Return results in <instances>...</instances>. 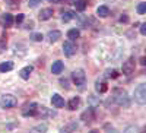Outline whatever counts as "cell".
I'll list each match as a JSON object with an SVG mask.
<instances>
[{
    "label": "cell",
    "instance_id": "obj_10",
    "mask_svg": "<svg viewBox=\"0 0 146 133\" xmlns=\"http://www.w3.org/2000/svg\"><path fill=\"white\" fill-rule=\"evenodd\" d=\"M53 9L51 7H45V9H41V12L38 13V19L40 21H48L50 18H53Z\"/></svg>",
    "mask_w": 146,
    "mask_h": 133
},
{
    "label": "cell",
    "instance_id": "obj_16",
    "mask_svg": "<svg viewBox=\"0 0 146 133\" xmlns=\"http://www.w3.org/2000/svg\"><path fill=\"white\" fill-rule=\"evenodd\" d=\"M47 38H48V41H50V43L53 44V43L58 41V38H62V32H60V31H57V29H54V31H50V32L47 34Z\"/></svg>",
    "mask_w": 146,
    "mask_h": 133
},
{
    "label": "cell",
    "instance_id": "obj_4",
    "mask_svg": "<svg viewBox=\"0 0 146 133\" xmlns=\"http://www.w3.org/2000/svg\"><path fill=\"white\" fill-rule=\"evenodd\" d=\"M135 101L140 105L146 104V83H140L135 89Z\"/></svg>",
    "mask_w": 146,
    "mask_h": 133
},
{
    "label": "cell",
    "instance_id": "obj_14",
    "mask_svg": "<svg viewBox=\"0 0 146 133\" xmlns=\"http://www.w3.org/2000/svg\"><path fill=\"white\" fill-rule=\"evenodd\" d=\"M79 129V123L76 122V120H73V122H70V123H67L66 126H63L62 129V132H67V133H70V132H76Z\"/></svg>",
    "mask_w": 146,
    "mask_h": 133
},
{
    "label": "cell",
    "instance_id": "obj_6",
    "mask_svg": "<svg viewBox=\"0 0 146 133\" xmlns=\"http://www.w3.org/2000/svg\"><path fill=\"white\" fill-rule=\"evenodd\" d=\"M36 111H38V104L29 102L22 108V116L23 117H34V116H36Z\"/></svg>",
    "mask_w": 146,
    "mask_h": 133
},
{
    "label": "cell",
    "instance_id": "obj_23",
    "mask_svg": "<svg viewBox=\"0 0 146 133\" xmlns=\"http://www.w3.org/2000/svg\"><path fill=\"white\" fill-rule=\"evenodd\" d=\"M3 23H5V27H6V28H10L12 25H13V16H12L10 13L3 15Z\"/></svg>",
    "mask_w": 146,
    "mask_h": 133
},
{
    "label": "cell",
    "instance_id": "obj_12",
    "mask_svg": "<svg viewBox=\"0 0 146 133\" xmlns=\"http://www.w3.org/2000/svg\"><path fill=\"white\" fill-rule=\"evenodd\" d=\"M32 70H34L32 66H25V67H22V69L19 70V76H21L23 80H28L29 76H31V73H32Z\"/></svg>",
    "mask_w": 146,
    "mask_h": 133
},
{
    "label": "cell",
    "instance_id": "obj_17",
    "mask_svg": "<svg viewBox=\"0 0 146 133\" xmlns=\"http://www.w3.org/2000/svg\"><path fill=\"white\" fill-rule=\"evenodd\" d=\"M79 105H80V98H79V96H73V98L69 101V104H67L70 111H75Z\"/></svg>",
    "mask_w": 146,
    "mask_h": 133
},
{
    "label": "cell",
    "instance_id": "obj_31",
    "mask_svg": "<svg viewBox=\"0 0 146 133\" xmlns=\"http://www.w3.org/2000/svg\"><path fill=\"white\" fill-rule=\"evenodd\" d=\"M60 85H62L64 89H69V82H67V79H60Z\"/></svg>",
    "mask_w": 146,
    "mask_h": 133
},
{
    "label": "cell",
    "instance_id": "obj_2",
    "mask_svg": "<svg viewBox=\"0 0 146 133\" xmlns=\"http://www.w3.org/2000/svg\"><path fill=\"white\" fill-rule=\"evenodd\" d=\"M72 80H73V83H75L76 86L82 88L85 83H86V73H85V70H83V69H76V70H73V73H72Z\"/></svg>",
    "mask_w": 146,
    "mask_h": 133
},
{
    "label": "cell",
    "instance_id": "obj_38",
    "mask_svg": "<svg viewBox=\"0 0 146 133\" xmlns=\"http://www.w3.org/2000/svg\"><path fill=\"white\" fill-rule=\"evenodd\" d=\"M75 2H78V0H70V3H75Z\"/></svg>",
    "mask_w": 146,
    "mask_h": 133
},
{
    "label": "cell",
    "instance_id": "obj_22",
    "mask_svg": "<svg viewBox=\"0 0 146 133\" xmlns=\"http://www.w3.org/2000/svg\"><path fill=\"white\" fill-rule=\"evenodd\" d=\"M73 5H75L78 12H83L85 9H86V6H88V2H86V0H78V2H75Z\"/></svg>",
    "mask_w": 146,
    "mask_h": 133
},
{
    "label": "cell",
    "instance_id": "obj_28",
    "mask_svg": "<svg viewBox=\"0 0 146 133\" xmlns=\"http://www.w3.org/2000/svg\"><path fill=\"white\" fill-rule=\"evenodd\" d=\"M78 21H79V23H80V27H85V28H88L89 22H91L88 18H82V16H79V18H78Z\"/></svg>",
    "mask_w": 146,
    "mask_h": 133
},
{
    "label": "cell",
    "instance_id": "obj_34",
    "mask_svg": "<svg viewBox=\"0 0 146 133\" xmlns=\"http://www.w3.org/2000/svg\"><path fill=\"white\" fill-rule=\"evenodd\" d=\"M120 22H129V16L127 15H123V16H120Z\"/></svg>",
    "mask_w": 146,
    "mask_h": 133
},
{
    "label": "cell",
    "instance_id": "obj_33",
    "mask_svg": "<svg viewBox=\"0 0 146 133\" xmlns=\"http://www.w3.org/2000/svg\"><path fill=\"white\" fill-rule=\"evenodd\" d=\"M140 34L146 35V23H140Z\"/></svg>",
    "mask_w": 146,
    "mask_h": 133
},
{
    "label": "cell",
    "instance_id": "obj_9",
    "mask_svg": "<svg viewBox=\"0 0 146 133\" xmlns=\"http://www.w3.org/2000/svg\"><path fill=\"white\" fill-rule=\"evenodd\" d=\"M63 53H64V56H67V57H72L73 54L76 53V44L73 43V41H66L64 44H63Z\"/></svg>",
    "mask_w": 146,
    "mask_h": 133
},
{
    "label": "cell",
    "instance_id": "obj_7",
    "mask_svg": "<svg viewBox=\"0 0 146 133\" xmlns=\"http://www.w3.org/2000/svg\"><path fill=\"white\" fill-rule=\"evenodd\" d=\"M36 116H40L41 118H53V117L57 116V111L51 110V108L40 107V105H38V111H36Z\"/></svg>",
    "mask_w": 146,
    "mask_h": 133
},
{
    "label": "cell",
    "instance_id": "obj_1",
    "mask_svg": "<svg viewBox=\"0 0 146 133\" xmlns=\"http://www.w3.org/2000/svg\"><path fill=\"white\" fill-rule=\"evenodd\" d=\"M114 101L120 107H129L130 105V96H129V94L124 89L115 88L114 89Z\"/></svg>",
    "mask_w": 146,
    "mask_h": 133
},
{
    "label": "cell",
    "instance_id": "obj_13",
    "mask_svg": "<svg viewBox=\"0 0 146 133\" xmlns=\"http://www.w3.org/2000/svg\"><path fill=\"white\" fill-rule=\"evenodd\" d=\"M63 70H64V65H63V62L57 60V62L53 63V66H51V73H53V75H60Z\"/></svg>",
    "mask_w": 146,
    "mask_h": 133
},
{
    "label": "cell",
    "instance_id": "obj_29",
    "mask_svg": "<svg viewBox=\"0 0 146 133\" xmlns=\"http://www.w3.org/2000/svg\"><path fill=\"white\" fill-rule=\"evenodd\" d=\"M107 78H113V79H115V78H118V72L115 70V69H111V70H107V75H105Z\"/></svg>",
    "mask_w": 146,
    "mask_h": 133
},
{
    "label": "cell",
    "instance_id": "obj_27",
    "mask_svg": "<svg viewBox=\"0 0 146 133\" xmlns=\"http://www.w3.org/2000/svg\"><path fill=\"white\" fill-rule=\"evenodd\" d=\"M31 38H32V41H42L44 40V35L41 32H34L31 35Z\"/></svg>",
    "mask_w": 146,
    "mask_h": 133
},
{
    "label": "cell",
    "instance_id": "obj_20",
    "mask_svg": "<svg viewBox=\"0 0 146 133\" xmlns=\"http://www.w3.org/2000/svg\"><path fill=\"white\" fill-rule=\"evenodd\" d=\"M96 15H98L100 18H107L110 15V9L107 6H100L98 9H96Z\"/></svg>",
    "mask_w": 146,
    "mask_h": 133
},
{
    "label": "cell",
    "instance_id": "obj_36",
    "mask_svg": "<svg viewBox=\"0 0 146 133\" xmlns=\"http://www.w3.org/2000/svg\"><path fill=\"white\" fill-rule=\"evenodd\" d=\"M48 2H51V3H60L62 0H48Z\"/></svg>",
    "mask_w": 146,
    "mask_h": 133
},
{
    "label": "cell",
    "instance_id": "obj_8",
    "mask_svg": "<svg viewBox=\"0 0 146 133\" xmlns=\"http://www.w3.org/2000/svg\"><path fill=\"white\" fill-rule=\"evenodd\" d=\"M80 120L85 123V124H91L94 120H95V113H94V108L91 107V108H88L86 111H83L82 114H80Z\"/></svg>",
    "mask_w": 146,
    "mask_h": 133
},
{
    "label": "cell",
    "instance_id": "obj_18",
    "mask_svg": "<svg viewBox=\"0 0 146 133\" xmlns=\"http://www.w3.org/2000/svg\"><path fill=\"white\" fill-rule=\"evenodd\" d=\"M75 18H76V13L72 12V10H64L62 13V21L63 22H70L72 19H75Z\"/></svg>",
    "mask_w": 146,
    "mask_h": 133
},
{
    "label": "cell",
    "instance_id": "obj_35",
    "mask_svg": "<svg viewBox=\"0 0 146 133\" xmlns=\"http://www.w3.org/2000/svg\"><path fill=\"white\" fill-rule=\"evenodd\" d=\"M140 65H142V66H145V65H146V59H145V57H142V59H140Z\"/></svg>",
    "mask_w": 146,
    "mask_h": 133
},
{
    "label": "cell",
    "instance_id": "obj_21",
    "mask_svg": "<svg viewBox=\"0 0 146 133\" xmlns=\"http://www.w3.org/2000/svg\"><path fill=\"white\" fill-rule=\"evenodd\" d=\"M79 35H80V32H79V29H76V28L67 31V38H69L70 41H75L76 38H79Z\"/></svg>",
    "mask_w": 146,
    "mask_h": 133
},
{
    "label": "cell",
    "instance_id": "obj_26",
    "mask_svg": "<svg viewBox=\"0 0 146 133\" xmlns=\"http://www.w3.org/2000/svg\"><path fill=\"white\" fill-rule=\"evenodd\" d=\"M137 13L139 15H145L146 13V3L145 2H142V3L137 5Z\"/></svg>",
    "mask_w": 146,
    "mask_h": 133
},
{
    "label": "cell",
    "instance_id": "obj_32",
    "mask_svg": "<svg viewBox=\"0 0 146 133\" xmlns=\"http://www.w3.org/2000/svg\"><path fill=\"white\" fill-rule=\"evenodd\" d=\"M23 18H25V16H23V13H19V15L15 18V22H16V23H21V22L23 21Z\"/></svg>",
    "mask_w": 146,
    "mask_h": 133
},
{
    "label": "cell",
    "instance_id": "obj_24",
    "mask_svg": "<svg viewBox=\"0 0 146 133\" xmlns=\"http://www.w3.org/2000/svg\"><path fill=\"white\" fill-rule=\"evenodd\" d=\"M88 101H89V105L92 108H95L96 105H100V100H98V96H95V95H89Z\"/></svg>",
    "mask_w": 146,
    "mask_h": 133
},
{
    "label": "cell",
    "instance_id": "obj_30",
    "mask_svg": "<svg viewBox=\"0 0 146 133\" xmlns=\"http://www.w3.org/2000/svg\"><path fill=\"white\" fill-rule=\"evenodd\" d=\"M42 0H28V7H36Z\"/></svg>",
    "mask_w": 146,
    "mask_h": 133
},
{
    "label": "cell",
    "instance_id": "obj_19",
    "mask_svg": "<svg viewBox=\"0 0 146 133\" xmlns=\"http://www.w3.org/2000/svg\"><path fill=\"white\" fill-rule=\"evenodd\" d=\"M12 69H13V63H12V62L0 63V73H6V72H10Z\"/></svg>",
    "mask_w": 146,
    "mask_h": 133
},
{
    "label": "cell",
    "instance_id": "obj_37",
    "mask_svg": "<svg viewBox=\"0 0 146 133\" xmlns=\"http://www.w3.org/2000/svg\"><path fill=\"white\" fill-rule=\"evenodd\" d=\"M19 2H21V0H10V3H18L19 5Z\"/></svg>",
    "mask_w": 146,
    "mask_h": 133
},
{
    "label": "cell",
    "instance_id": "obj_5",
    "mask_svg": "<svg viewBox=\"0 0 146 133\" xmlns=\"http://www.w3.org/2000/svg\"><path fill=\"white\" fill-rule=\"evenodd\" d=\"M135 69H136V60H135V57H129L126 62L123 63L121 72H123V75L129 76V75H131L133 72H135Z\"/></svg>",
    "mask_w": 146,
    "mask_h": 133
},
{
    "label": "cell",
    "instance_id": "obj_25",
    "mask_svg": "<svg viewBox=\"0 0 146 133\" xmlns=\"http://www.w3.org/2000/svg\"><path fill=\"white\" fill-rule=\"evenodd\" d=\"M47 129H48L47 124H38V126H34L31 132H47Z\"/></svg>",
    "mask_w": 146,
    "mask_h": 133
},
{
    "label": "cell",
    "instance_id": "obj_15",
    "mask_svg": "<svg viewBox=\"0 0 146 133\" xmlns=\"http://www.w3.org/2000/svg\"><path fill=\"white\" fill-rule=\"evenodd\" d=\"M95 89L98 94H105L108 91V85H107V82L104 80H96L95 82Z\"/></svg>",
    "mask_w": 146,
    "mask_h": 133
},
{
    "label": "cell",
    "instance_id": "obj_11",
    "mask_svg": "<svg viewBox=\"0 0 146 133\" xmlns=\"http://www.w3.org/2000/svg\"><path fill=\"white\" fill-rule=\"evenodd\" d=\"M51 104H53L56 108H63V107H64L63 96L60 95V94H53V96H51Z\"/></svg>",
    "mask_w": 146,
    "mask_h": 133
},
{
    "label": "cell",
    "instance_id": "obj_3",
    "mask_svg": "<svg viewBox=\"0 0 146 133\" xmlns=\"http://www.w3.org/2000/svg\"><path fill=\"white\" fill-rule=\"evenodd\" d=\"M18 105V100L16 96H13L12 94H5L0 98V107L2 108H13Z\"/></svg>",
    "mask_w": 146,
    "mask_h": 133
}]
</instances>
